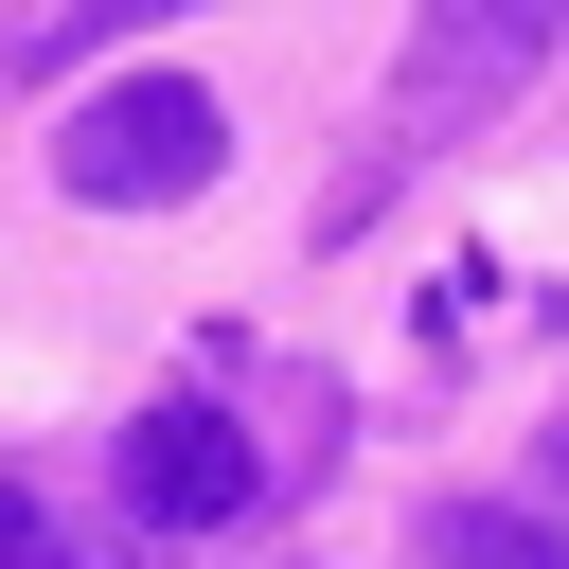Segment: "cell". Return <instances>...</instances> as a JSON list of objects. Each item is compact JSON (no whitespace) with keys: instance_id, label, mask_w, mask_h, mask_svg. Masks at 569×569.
Returning <instances> with one entry per match:
<instances>
[{"instance_id":"cell-1","label":"cell","mask_w":569,"mask_h":569,"mask_svg":"<svg viewBox=\"0 0 569 569\" xmlns=\"http://www.w3.org/2000/svg\"><path fill=\"white\" fill-rule=\"evenodd\" d=\"M551 36H569V0H427V18H409V71H391V142H373V160H338L320 231H356V213L391 196V160H427V142L498 124V107L551 71Z\"/></svg>"},{"instance_id":"cell-2","label":"cell","mask_w":569,"mask_h":569,"mask_svg":"<svg viewBox=\"0 0 569 569\" xmlns=\"http://www.w3.org/2000/svg\"><path fill=\"white\" fill-rule=\"evenodd\" d=\"M213 160H231V107H213L196 71H124V89H89V107H71V142H53V178H71L89 213L213 196Z\"/></svg>"},{"instance_id":"cell-3","label":"cell","mask_w":569,"mask_h":569,"mask_svg":"<svg viewBox=\"0 0 569 569\" xmlns=\"http://www.w3.org/2000/svg\"><path fill=\"white\" fill-rule=\"evenodd\" d=\"M124 498H142V533H231L249 516V427L196 409V391H160L124 427Z\"/></svg>"},{"instance_id":"cell-4","label":"cell","mask_w":569,"mask_h":569,"mask_svg":"<svg viewBox=\"0 0 569 569\" xmlns=\"http://www.w3.org/2000/svg\"><path fill=\"white\" fill-rule=\"evenodd\" d=\"M427 551H445V569H569L551 498H445V516H427Z\"/></svg>"},{"instance_id":"cell-5","label":"cell","mask_w":569,"mask_h":569,"mask_svg":"<svg viewBox=\"0 0 569 569\" xmlns=\"http://www.w3.org/2000/svg\"><path fill=\"white\" fill-rule=\"evenodd\" d=\"M142 18H178V0H71V18L36 36V53H89V36H142Z\"/></svg>"},{"instance_id":"cell-6","label":"cell","mask_w":569,"mask_h":569,"mask_svg":"<svg viewBox=\"0 0 569 569\" xmlns=\"http://www.w3.org/2000/svg\"><path fill=\"white\" fill-rule=\"evenodd\" d=\"M0 569H53V516H36V480H0Z\"/></svg>"},{"instance_id":"cell-7","label":"cell","mask_w":569,"mask_h":569,"mask_svg":"<svg viewBox=\"0 0 569 569\" xmlns=\"http://www.w3.org/2000/svg\"><path fill=\"white\" fill-rule=\"evenodd\" d=\"M551 498H569V427H551Z\"/></svg>"}]
</instances>
